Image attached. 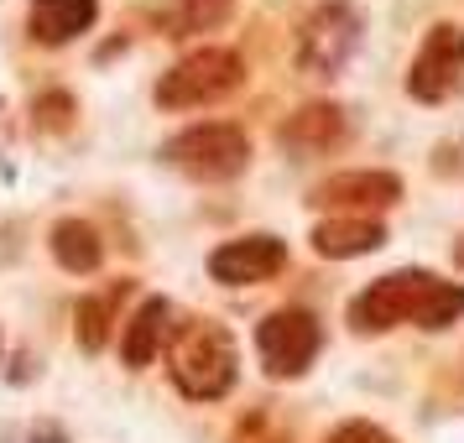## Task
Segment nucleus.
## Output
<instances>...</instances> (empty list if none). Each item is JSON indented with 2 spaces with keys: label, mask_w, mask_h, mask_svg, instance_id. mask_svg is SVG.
<instances>
[{
  "label": "nucleus",
  "mask_w": 464,
  "mask_h": 443,
  "mask_svg": "<svg viewBox=\"0 0 464 443\" xmlns=\"http://www.w3.org/2000/svg\"><path fill=\"white\" fill-rule=\"evenodd\" d=\"M360 47V16L350 0H324L308 22L297 26V68L308 79H339Z\"/></svg>",
  "instance_id": "nucleus-5"
},
{
  "label": "nucleus",
  "mask_w": 464,
  "mask_h": 443,
  "mask_svg": "<svg viewBox=\"0 0 464 443\" xmlns=\"http://www.w3.org/2000/svg\"><path fill=\"white\" fill-rule=\"evenodd\" d=\"M32 443H68V433L58 428V422H32Z\"/></svg>",
  "instance_id": "nucleus-20"
},
{
  "label": "nucleus",
  "mask_w": 464,
  "mask_h": 443,
  "mask_svg": "<svg viewBox=\"0 0 464 443\" xmlns=\"http://www.w3.org/2000/svg\"><path fill=\"white\" fill-rule=\"evenodd\" d=\"M94 22H100V0H32L26 37L43 47H63L73 37H84Z\"/></svg>",
  "instance_id": "nucleus-12"
},
{
  "label": "nucleus",
  "mask_w": 464,
  "mask_h": 443,
  "mask_svg": "<svg viewBox=\"0 0 464 443\" xmlns=\"http://www.w3.org/2000/svg\"><path fill=\"white\" fill-rule=\"evenodd\" d=\"M324 443H397V438H392V433H386L381 422L350 418V422H339V428H334V433H329Z\"/></svg>",
  "instance_id": "nucleus-19"
},
{
  "label": "nucleus",
  "mask_w": 464,
  "mask_h": 443,
  "mask_svg": "<svg viewBox=\"0 0 464 443\" xmlns=\"http://www.w3.org/2000/svg\"><path fill=\"white\" fill-rule=\"evenodd\" d=\"M459 318H464V287L422 272V266L386 272L365 293L350 297V329L355 334H386V329H401V323H418L428 334H439Z\"/></svg>",
  "instance_id": "nucleus-1"
},
{
  "label": "nucleus",
  "mask_w": 464,
  "mask_h": 443,
  "mask_svg": "<svg viewBox=\"0 0 464 443\" xmlns=\"http://www.w3.org/2000/svg\"><path fill=\"white\" fill-rule=\"evenodd\" d=\"M308 240L324 261H355V255H371L386 246V225L376 214H329L314 225Z\"/></svg>",
  "instance_id": "nucleus-11"
},
{
  "label": "nucleus",
  "mask_w": 464,
  "mask_h": 443,
  "mask_svg": "<svg viewBox=\"0 0 464 443\" xmlns=\"http://www.w3.org/2000/svg\"><path fill=\"white\" fill-rule=\"evenodd\" d=\"M308 204L318 209H334V214H381L401 204V178L386 168H355V172H334V178H324L314 193H308Z\"/></svg>",
  "instance_id": "nucleus-9"
},
{
  "label": "nucleus",
  "mask_w": 464,
  "mask_h": 443,
  "mask_svg": "<svg viewBox=\"0 0 464 443\" xmlns=\"http://www.w3.org/2000/svg\"><path fill=\"white\" fill-rule=\"evenodd\" d=\"M318 344H324V329L308 308H272L256 323V355H261L272 380L308 376V365L318 360Z\"/></svg>",
  "instance_id": "nucleus-6"
},
{
  "label": "nucleus",
  "mask_w": 464,
  "mask_h": 443,
  "mask_svg": "<svg viewBox=\"0 0 464 443\" xmlns=\"http://www.w3.org/2000/svg\"><path fill=\"white\" fill-rule=\"evenodd\" d=\"M287 272V240L256 230L240 240H225L209 251V276L219 287H256V282H272Z\"/></svg>",
  "instance_id": "nucleus-8"
},
{
  "label": "nucleus",
  "mask_w": 464,
  "mask_h": 443,
  "mask_svg": "<svg viewBox=\"0 0 464 443\" xmlns=\"http://www.w3.org/2000/svg\"><path fill=\"white\" fill-rule=\"evenodd\" d=\"M162 162L193 183H230L251 168V136L230 120H204L162 141Z\"/></svg>",
  "instance_id": "nucleus-3"
},
{
  "label": "nucleus",
  "mask_w": 464,
  "mask_h": 443,
  "mask_svg": "<svg viewBox=\"0 0 464 443\" xmlns=\"http://www.w3.org/2000/svg\"><path fill=\"white\" fill-rule=\"evenodd\" d=\"M454 266H459V272H464V235H459V240H454Z\"/></svg>",
  "instance_id": "nucleus-21"
},
{
  "label": "nucleus",
  "mask_w": 464,
  "mask_h": 443,
  "mask_svg": "<svg viewBox=\"0 0 464 443\" xmlns=\"http://www.w3.org/2000/svg\"><path fill=\"white\" fill-rule=\"evenodd\" d=\"M459 73H464V26L433 22L418 47V58H412V68H407V94L422 100V105H439V100L454 94Z\"/></svg>",
  "instance_id": "nucleus-7"
},
{
  "label": "nucleus",
  "mask_w": 464,
  "mask_h": 443,
  "mask_svg": "<svg viewBox=\"0 0 464 443\" xmlns=\"http://www.w3.org/2000/svg\"><path fill=\"white\" fill-rule=\"evenodd\" d=\"M32 126L47 130V136H63V130L79 126V100L68 94V89H47L32 100Z\"/></svg>",
  "instance_id": "nucleus-17"
},
{
  "label": "nucleus",
  "mask_w": 464,
  "mask_h": 443,
  "mask_svg": "<svg viewBox=\"0 0 464 443\" xmlns=\"http://www.w3.org/2000/svg\"><path fill=\"white\" fill-rule=\"evenodd\" d=\"M130 297V282H115L110 293H94V297H79L73 308V339L84 344L89 355H100L110 344V329H115V303Z\"/></svg>",
  "instance_id": "nucleus-16"
},
{
  "label": "nucleus",
  "mask_w": 464,
  "mask_h": 443,
  "mask_svg": "<svg viewBox=\"0 0 464 443\" xmlns=\"http://www.w3.org/2000/svg\"><path fill=\"white\" fill-rule=\"evenodd\" d=\"M172 339V303L168 297H147L136 313H130L126 334H121V360H126V371H147L151 360L168 350Z\"/></svg>",
  "instance_id": "nucleus-13"
},
{
  "label": "nucleus",
  "mask_w": 464,
  "mask_h": 443,
  "mask_svg": "<svg viewBox=\"0 0 464 443\" xmlns=\"http://www.w3.org/2000/svg\"><path fill=\"white\" fill-rule=\"evenodd\" d=\"M235 89H246V63L235 47H198L188 58L157 79V105L162 110H204L230 100Z\"/></svg>",
  "instance_id": "nucleus-4"
},
{
  "label": "nucleus",
  "mask_w": 464,
  "mask_h": 443,
  "mask_svg": "<svg viewBox=\"0 0 464 443\" xmlns=\"http://www.w3.org/2000/svg\"><path fill=\"white\" fill-rule=\"evenodd\" d=\"M235 16V0H168L151 11V22L162 37H198V32H214Z\"/></svg>",
  "instance_id": "nucleus-15"
},
{
  "label": "nucleus",
  "mask_w": 464,
  "mask_h": 443,
  "mask_svg": "<svg viewBox=\"0 0 464 443\" xmlns=\"http://www.w3.org/2000/svg\"><path fill=\"white\" fill-rule=\"evenodd\" d=\"M47 246H53V261L73 276H89L105 266V240H100V230L89 219H58L53 235H47Z\"/></svg>",
  "instance_id": "nucleus-14"
},
{
  "label": "nucleus",
  "mask_w": 464,
  "mask_h": 443,
  "mask_svg": "<svg viewBox=\"0 0 464 443\" xmlns=\"http://www.w3.org/2000/svg\"><path fill=\"white\" fill-rule=\"evenodd\" d=\"M168 376H172V386H178L188 401L230 397L235 376H240V350H235V334L219 323V318H204V313L172 323Z\"/></svg>",
  "instance_id": "nucleus-2"
},
{
  "label": "nucleus",
  "mask_w": 464,
  "mask_h": 443,
  "mask_svg": "<svg viewBox=\"0 0 464 443\" xmlns=\"http://www.w3.org/2000/svg\"><path fill=\"white\" fill-rule=\"evenodd\" d=\"M344 141H350V110L334 105V100H314L276 126V147L293 151V157H324Z\"/></svg>",
  "instance_id": "nucleus-10"
},
{
  "label": "nucleus",
  "mask_w": 464,
  "mask_h": 443,
  "mask_svg": "<svg viewBox=\"0 0 464 443\" xmlns=\"http://www.w3.org/2000/svg\"><path fill=\"white\" fill-rule=\"evenodd\" d=\"M230 443H287V433H282V428H276V422L266 418V412H251V418L235 422Z\"/></svg>",
  "instance_id": "nucleus-18"
}]
</instances>
